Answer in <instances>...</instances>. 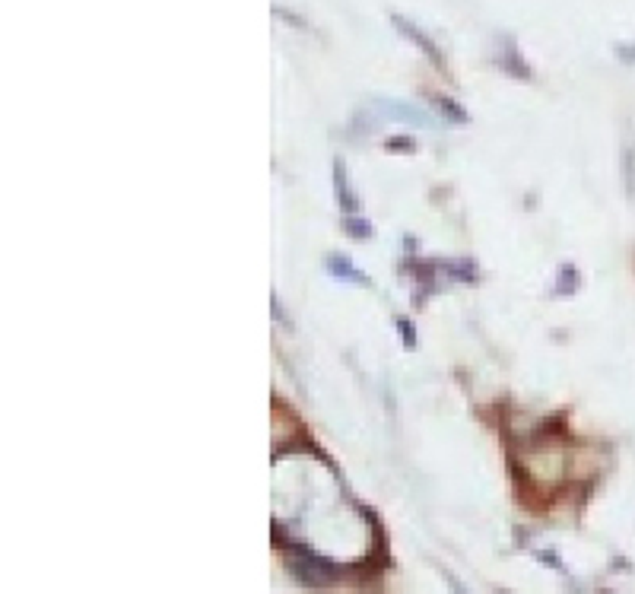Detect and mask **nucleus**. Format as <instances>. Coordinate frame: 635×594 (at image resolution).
<instances>
[{
	"label": "nucleus",
	"instance_id": "5",
	"mask_svg": "<svg viewBox=\"0 0 635 594\" xmlns=\"http://www.w3.org/2000/svg\"><path fill=\"white\" fill-rule=\"evenodd\" d=\"M445 267L451 271V277L455 280H461V283H471L473 277H477V267H473V261H445Z\"/></svg>",
	"mask_w": 635,
	"mask_h": 594
},
{
	"label": "nucleus",
	"instance_id": "4",
	"mask_svg": "<svg viewBox=\"0 0 635 594\" xmlns=\"http://www.w3.org/2000/svg\"><path fill=\"white\" fill-rule=\"evenodd\" d=\"M334 188H337V201H340V207H346V213H356L359 210V197L350 191V185H346V169L340 166V159L334 162Z\"/></svg>",
	"mask_w": 635,
	"mask_h": 594
},
{
	"label": "nucleus",
	"instance_id": "12",
	"mask_svg": "<svg viewBox=\"0 0 635 594\" xmlns=\"http://www.w3.org/2000/svg\"><path fill=\"white\" fill-rule=\"evenodd\" d=\"M620 58L626 64H635V45H620Z\"/></svg>",
	"mask_w": 635,
	"mask_h": 594
},
{
	"label": "nucleus",
	"instance_id": "6",
	"mask_svg": "<svg viewBox=\"0 0 635 594\" xmlns=\"http://www.w3.org/2000/svg\"><path fill=\"white\" fill-rule=\"evenodd\" d=\"M435 105L441 108V114H445L448 121H455V124H464V121H467V112L455 105V99H448V96H435Z\"/></svg>",
	"mask_w": 635,
	"mask_h": 594
},
{
	"label": "nucleus",
	"instance_id": "3",
	"mask_svg": "<svg viewBox=\"0 0 635 594\" xmlns=\"http://www.w3.org/2000/svg\"><path fill=\"white\" fill-rule=\"evenodd\" d=\"M328 271L340 280H353V283H359V286H372V280H369L366 273L359 271V267H353V261H346V257H340V255L328 257Z\"/></svg>",
	"mask_w": 635,
	"mask_h": 594
},
{
	"label": "nucleus",
	"instance_id": "2",
	"mask_svg": "<svg viewBox=\"0 0 635 594\" xmlns=\"http://www.w3.org/2000/svg\"><path fill=\"white\" fill-rule=\"evenodd\" d=\"M378 105H381V112L388 114V118L404 121V124H416V128H432V124H435V121L429 118L426 112H419V108L407 105V102H388V99H381Z\"/></svg>",
	"mask_w": 635,
	"mask_h": 594
},
{
	"label": "nucleus",
	"instance_id": "10",
	"mask_svg": "<svg viewBox=\"0 0 635 594\" xmlns=\"http://www.w3.org/2000/svg\"><path fill=\"white\" fill-rule=\"evenodd\" d=\"M626 181H629V197L635 201V143H629L626 150Z\"/></svg>",
	"mask_w": 635,
	"mask_h": 594
},
{
	"label": "nucleus",
	"instance_id": "1",
	"mask_svg": "<svg viewBox=\"0 0 635 594\" xmlns=\"http://www.w3.org/2000/svg\"><path fill=\"white\" fill-rule=\"evenodd\" d=\"M391 23H394V29L400 32V35H407L413 42V45L416 48H423V54H426L429 60H432L435 67H445V60H441V51H439V45H435L432 38L426 35V32L423 29H416V26L410 23V19H407V16H400V13H394L391 16Z\"/></svg>",
	"mask_w": 635,
	"mask_h": 594
},
{
	"label": "nucleus",
	"instance_id": "11",
	"mask_svg": "<svg viewBox=\"0 0 635 594\" xmlns=\"http://www.w3.org/2000/svg\"><path fill=\"white\" fill-rule=\"evenodd\" d=\"M397 328H400V337H404L407 350H416V334H413V324L407 321V318H400V321H397Z\"/></svg>",
	"mask_w": 635,
	"mask_h": 594
},
{
	"label": "nucleus",
	"instance_id": "8",
	"mask_svg": "<svg viewBox=\"0 0 635 594\" xmlns=\"http://www.w3.org/2000/svg\"><path fill=\"white\" fill-rule=\"evenodd\" d=\"M344 226H346V232H350L353 239H369V235H372V223H366V219L353 217V213L344 219Z\"/></svg>",
	"mask_w": 635,
	"mask_h": 594
},
{
	"label": "nucleus",
	"instance_id": "9",
	"mask_svg": "<svg viewBox=\"0 0 635 594\" xmlns=\"http://www.w3.org/2000/svg\"><path fill=\"white\" fill-rule=\"evenodd\" d=\"M572 273H578V271H575V267H568V264L559 271L562 283L556 286V293H559V296H568V293H575V289H578V277H572Z\"/></svg>",
	"mask_w": 635,
	"mask_h": 594
},
{
	"label": "nucleus",
	"instance_id": "7",
	"mask_svg": "<svg viewBox=\"0 0 635 594\" xmlns=\"http://www.w3.org/2000/svg\"><path fill=\"white\" fill-rule=\"evenodd\" d=\"M502 67H508L515 76H521V80H531V70L524 67V60L518 58V51H515V45L508 42V51H505V60H502Z\"/></svg>",
	"mask_w": 635,
	"mask_h": 594
}]
</instances>
